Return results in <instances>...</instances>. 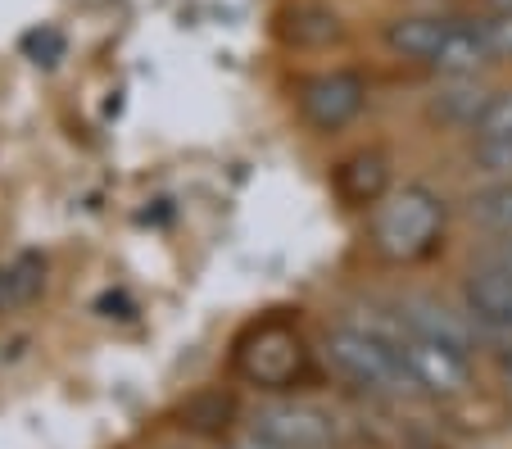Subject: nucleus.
Instances as JSON below:
<instances>
[{
    "mask_svg": "<svg viewBox=\"0 0 512 449\" xmlns=\"http://www.w3.org/2000/svg\"><path fill=\"white\" fill-rule=\"evenodd\" d=\"M399 327H404V318H395V323H368V327H336L327 336V363L349 386L381 395V400L422 395L404 350H399Z\"/></svg>",
    "mask_w": 512,
    "mask_h": 449,
    "instance_id": "obj_1",
    "label": "nucleus"
},
{
    "mask_svg": "<svg viewBox=\"0 0 512 449\" xmlns=\"http://www.w3.org/2000/svg\"><path fill=\"white\" fill-rule=\"evenodd\" d=\"M445 232V200L426 191V186H404V191H386L372 205V245L381 259H422Z\"/></svg>",
    "mask_w": 512,
    "mask_h": 449,
    "instance_id": "obj_2",
    "label": "nucleus"
},
{
    "mask_svg": "<svg viewBox=\"0 0 512 449\" xmlns=\"http://www.w3.org/2000/svg\"><path fill=\"white\" fill-rule=\"evenodd\" d=\"M236 372L263 391H295L309 377V350L290 323H263L236 350Z\"/></svg>",
    "mask_w": 512,
    "mask_h": 449,
    "instance_id": "obj_3",
    "label": "nucleus"
},
{
    "mask_svg": "<svg viewBox=\"0 0 512 449\" xmlns=\"http://www.w3.org/2000/svg\"><path fill=\"white\" fill-rule=\"evenodd\" d=\"M399 350H404L408 368H413L417 386L426 395H463L467 381H472V368H467V354L454 350L445 341H431V336L413 332V327H399Z\"/></svg>",
    "mask_w": 512,
    "mask_h": 449,
    "instance_id": "obj_4",
    "label": "nucleus"
},
{
    "mask_svg": "<svg viewBox=\"0 0 512 449\" xmlns=\"http://www.w3.org/2000/svg\"><path fill=\"white\" fill-rule=\"evenodd\" d=\"M368 105V87L358 73H318L300 87V114L318 132H340Z\"/></svg>",
    "mask_w": 512,
    "mask_h": 449,
    "instance_id": "obj_5",
    "label": "nucleus"
},
{
    "mask_svg": "<svg viewBox=\"0 0 512 449\" xmlns=\"http://www.w3.org/2000/svg\"><path fill=\"white\" fill-rule=\"evenodd\" d=\"M254 431L268 436L277 449H327L336 440V418L318 404L281 400L254 413Z\"/></svg>",
    "mask_w": 512,
    "mask_h": 449,
    "instance_id": "obj_6",
    "label": "nucleus"
},
{
    "mask_svg": "<svg viewBox=\"0 0 512 449\" xmlns=\"http://www.w3.org/2000/svg\"><path fill=\"white\" fill-rule=\"evenodd\" d=\"M467 313L485 327H499V332H512V268L508 264H485L467 277L463 286Z\"/></svg>",
    "mask_w": 512,
    "mask_h": 449,
    "instance_id": "obj_7",
    "label": "nucleus"
},
{
    "mask_svg": "<svg viewBox=\"0 0 512 449\" xmlns=\"http://www.w3.org/2000/svg\"><path fill=\"white\" fill-rule=\"evenodd\" d=\"M485 64H494V50H490V41H485V28L481 23L449 19L445 41H440V50H435V59L426 69H435L440 78H476Z\"/></svg>",
    "mask_w": 512,
    "mask_h": 449,
    "instance_id": "obj_8",
    "label": "nucleus"
},
{
    "mask_svg": "<svg viewBox=\"0 0 512 449\" xmlns=\"http://www.w3.org/2000/svg\"><path fill=\"white\" fill-rule=\"evenodd\" d=\"M336 191L345 205L368 209L390 191V164L381 150H358L336 168Z\"/></svg>",
    "mask_w": 512,
    "mask_h": 449,
    "instance_id": "obj_9",
    "label": "nucleus"
},
{
    "mask_svg": "<svg viewBox=\"0 0 512 449\" xmlns=\"http://www.w3.org/2000/svg\"><path fill=\"white\" fill-rule=\"evenodd\" d=\"M449 19H435V14H408V19L386 23V46L399 59H417V64H431L440 41H445Z\"/></svg>",
    "mask_w": 512,
    "mask_h": 449,
    "instance_id": "obj_10",
    "label": "nucleus"
},
{
    "mask_svg": "<svg viewBox=\"0 0 512 449\" xmlns=\"http://www.w3.org/2000/svg\"><path fill=\"white\" fill-rule=\"evenodd\" d=\"M399 318H404L413 332L431 336V341H445L454 345V350L472 354V323H463L458 313H449L445 304H435V300H408L404 309H399Z\"/></svg>",
    "mask_w": 512,
    "mask_h": 449,
    "instance_id": "obj_11",
    "label": "nucleus"
},
{
    "mask_svg": "<svg viewBox=\"0 0 512 449\" xmlns=\"http://www.w3.org/2000/svg\"><path fill=\"white\" fill-rule=\"evenodd\" d=\"M494 91H485L476 78H449V87L435 96V114L449 118V123H463V127H476V118L485 114Z\"/></svg>",
    "mask_w": 512,
    "mask_h": 449,
    "instance_id": "obj_12",
    "label": "nucleus"
},
{
    "mask_svg": "<svg viewBox=\"0 0 512 449\" xmlns=\"http://www.w3.org/2000/svg\"><path fill=\"white\" fill-rule=\"evenodd\" d=\"M467 214L472 223H481L485 232L494 236H508L512 241V182H499V186H485L467 200Z\"/></svg>",
    "mask_w": 512,
    "mask_h": 449,
    "instance_id": "obj_13",
    "label": "nucleus"
},
{
    "mask_svg": "<svg viewBox=\"0 0 512 449\" xmlns=\"http://www.w3.org/2000/svg\"><path fill=\"white\" fill-rule=\"evenodd\" d=\"M340 37V19L327 10H295L290 14V41L300 46H327Z\"/></svg>",
    "mask_w": 512,
    "mask_h": 449,
    "instance_id": "obj_14",
    "label": "nucleus"
},
{
    "mask_svg": "<svg viewBox=\"0 0 512 449\" xmlns=\"http://www.w3.org/2000/svg\"><path fill=\"white\" fill-rule=\"evenodd\" d=\"M10 268V291H14V309H23V304H32L41 291H46V264H41L37 254H23V259H14Z\"/></svg>",
    "mask_w": 512,
    "mask_h": 449,
    "instance_id": "obj_15",
    "label": "nucleus"
},
{
    "mask_svg": "<svg viewBox=\"0 0 512 449\" xmlns=\"http://www.w3.org/2000/svg\"><path fill=\"white\" fill-rule=\"evenodd\" d=\"M472 132L476 137H508L512 141V91L490 96V105H485V114L476 118Z\"/></svg>",
    "mask_w": 512,
    "mask_h": 449,
    "instance_id": "obj_16",
    "label": "nucleus"
},
{
    "mask_svg": "<svg viewBox=\"0 0 512 449\" xmlns=\"http://www.w3.org/2000/svg\"><path fill=\"white\" fill-rule=\"evenodd\" d=\"M476 164H485V173H512V141L476 137Z\"/></svg>",
    "mask_w": 512,
    "mask_h": 449,
    "instance_id": "obj_17",
    "label": "nucleus"
},
{
    "mask_svg": "<svg viewBox=\"0 0 512 449\" xmlns=\"http://www.w3.org/2000/svg\"><path fill=\"white\" fill-rule=\"evenodd\" d=\"M481 28H485V41H490L494 59H512V10H499L494 19H485Z\"/></svg>",
    "mask_w": 512,
    "mask_h": 449,
    "instance_id": "obj_18",
    "label": "nucleus"
},
{
    "mask_svg": "<svg viewBox=\"0 0 512 449\" xmlns=\"http://www.w3.org/2000/svg\"><path fill=\"white\" fill-rule=\"evenodd\" d=\"M23 46H28V55L37 59V64H55L59 55H64V37H59V32H32L28 41H23Z\"/></svg>",
    "mask_w": 512,
    "mask_h": 449,
    "instance_id": "obj_19",
    "label": "nucleus"
},
{
    "mask_svg": "<svg viewBox=\"0 0 512 449\" xmlns=\"http://www.w3.org/2000/svg\"><path fill=\"white\" fill-rule=\"evenodd\" d=\"M14 309V291H10V268H0V313Z\"/></svg>",
    "mask_w": 512,
    "mask_h": 449,
    "instance_id": "obj_20",
    "label": "nucleus"
},
{
    "mask_svg": "<svg viewBox=\"0 0 512 449\" xmlns=\"http://www.w3.org/2000/svg\"><path fill=\"white\" fill-rule=\"evenodd\" d=\"M499 372H503V386H508V395H512V345L499 354Z\"/></svg>",
    "mask_w": 512,
    "mask_h": 449,
    "instance_id": "obj_21",
    "label": "nucleus"
},
{
    "mask_svg": "<svg viewBox=\"0 0 512 449\" xmlns=\"http://www.w3.org/2000/svg\"><path fill=\"white\" fill-rule=\"evenodd\" d=\"M236 449H277V445H272L268 436H259V431H254V436H250V440H241Z\"/></svg>",
    "mask_w": 512,
    "mask_h": 449,
    "instance_id": "obj_22",
    "label": "nucleus"
}]
</instances>
